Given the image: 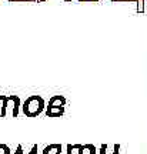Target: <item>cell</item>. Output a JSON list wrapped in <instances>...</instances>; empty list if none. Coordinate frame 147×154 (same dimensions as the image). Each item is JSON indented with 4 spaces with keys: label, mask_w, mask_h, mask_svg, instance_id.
I'll list each match as a JSON object with an SVG mask.
<instances>
[{
    "label": "cell",
    "mask_w": 147,
    "mask_h": 154,
    "mask_svg": "<svg viewBox=\"0 0 147 154\" xmlns=\"http://www.w3.org/2000/svg\"><path fill=\"white\" fill-rule=\"evenodd\" d=\"M44 109V100L40 96H30L26 101L23 103L22 110L27 117H36Z\"/></svg>",
    "instance_id": "6da1fadb"
},
{
    "label": "cell",
    "mask_w": 147,
    "mask_h": 154,
    "mask_svg": "<svg viewBox=\"0 0 147 154\" xmlns=\"http://www.w3.org/2000/svg\"><path fill=\"white\" fill-rule=\"evenodd\" d=\"M60 96H55L53 99L50 100L49 106H47V116H52V117H57L63 113V104H64V99L60 101L59 104H57V101H59Z\"/></svg>",
    "instance_id": "7a4b0ae2"
},
{
    "label": "cell",
    "mask_w": 147,
    "mask_h": 154,
    "mask_svg": "<svg viewBox=\"0 0 147 154\" xmlns=\"http://www.w3.org/2000/svg\"><path fill=\"white\" fill-rule=\"evenodd\" d=\"M9 103H10V99L7 96H0V117H5L6 116Z\"/></svg>",
    "instance_id": "3957f363"
},
{
    "label": "cell",
    "mask_w": 147,
    "mask_h": 154,
    "mask_svg": "<svg viewBox=\"0 0 147 154\" xmlns=\"http://www.w3.org/2000/svg\"><path fill=\"white\" fill-rule=\"evenodd\" d=\"M60 150H61L60 146H57V144H52V146H49V147L44 149L43 154H60Z\"/></svg>",
    "instance_id": "277c9868"
},
{
    "label": "cell",
    "mask_w": 147,
    "mask_h": 154,
    "mask_svg": "<svg viewBox=\"0 0 147 154\" xmlns=\"http://www.w3.org/2000/svg\"><path fill=\"white\" fill-rule=\"evenodd\" d=\"M10 149L6 144H0V154H10Z\"/></svg>",
    "instance_id": "5b68a950"
},
{
    "label": "cell",
    "mask_w": 147,
    "mask_h": 154,
    "mask_svg": "<svg viewBox=\"0 0 147 154\" xmlns=\"http://www.w3.org/2000/svg\"><path fill=\"white\" fill-rule=\"evenodd\" d=\"M14 154H24V153H23V147H22V146H19V147H17V151Z\"/></svg>",
    "instance_id": "8992f818"
}]
</instances>
